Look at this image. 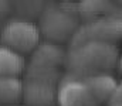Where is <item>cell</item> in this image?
<instances>
[{"mask_svg": "<svg viewBox=\"0 0 122 106\" xmlns=\"http://www.w3.org/2000/svg\"><path fill=\"white\" fill-rule=\"evenodd\" d=\"M27 79H36V81H43L56 85L57 81L60 79V72L57 68H44V67H34L29 65L27 69Z\"/></svg>", "mask_w": 122, "mask_h": 106, "instance_id": "30bf717a", "label": "cell"}, {"mask_svg": "<svg viewBox=\"0 0 122 106\" xmlns=\"http://www.w3.org/2000/svg\"><path fill=\"white\" fill-rule=\"evenodd\" d=\"M119 69L122 72V55H121V58H119Z\"/></svg>", "mask_w": 122, "mask_h": 106, "instance_id": "5bb4252c", "label": "cell"}, {"mask_svg": "<svg viewBox=\"0 0 122 106\" xmlns=\"http://www.w3.org/2000/svg\"><path fill=\"white\" fill-rule=\"evenodd\" d=\"M57 88L53 83L26 79L23 83V95L21 99L27 106H51L56 101Z\"/></svg>", "mask_w": 122, "mask_h": 106, "instance_id": "5b68a950", "label": "cell"}, {"mask_svg": "<svg viewBox=\"0 0 122 106\" xmlns=\"http://www.w3.org/2000/svg\"><path fill=\"white\" fill-rule=\"evenodd\" d=\"M109 10H112V4L108 1H81L78 3V11L85 14V16H95V14H101V13H108Z\"/></svg>", "mask_w": 122, "mask_h": 106, "instance_id": "8fae6325", "label": "cell"}, {"mask_svg": "<svg viewBox=\"0 0 122 106\" xmlns=\"http://www.w3.org/2000/svg\"><path fill=\"white\" fill-rule=\"evenodd\" d=\"M118 64V48L105 41H87L71 50L67 65L74 74L95 75L112 69ZM84 76V78H85Z\"/></svg>", "mask_w": 122, "mask_h": 106, "instance_id": "6da1fadb", "label": "cell"}, {"mask_svg": "<svg viewBox=\"0 0 122 106\" xmlns=\"http://www.w3.org/2000/svg\"><path fill=\"white\" fill-rule=\"evenodd\" d=\"M119 86H121V88H122V81H121V83H119Z\"/></svg>", "mask_w": 122, "mask_h": 106, "instance_id": "2e32d148", "label": "cell"}, {"mask_svg": "<svg viewBox=\"0 0 122 106\" xmlns=\"http://www.w3.org/2000/svg\"><path fill=\"white\" fill-rule=\"evenodd\" d=\"M38 27L27 20H11L1 30V42L4 47L19 52H31L40 41Z\"/></svg>", "mask_w": 122, "mask_h": 106, "instance_id": "7a4b0ae2", "label": "cell"}, {"mask_svg": "<svg viewBox=\"0 0 122 106\" xmlns=\"http://www.w3.org/2000/svg\"><path fill=\"white\" fill-rule=\"evenodd\" d=\"M64 61V51L57 44L43 42L33 50L30 65L44 67V68H57Z\"/></svg>", "mask_w": 122, "mask_h": 106, "instance_id": "52a82bcc", "label": "cell"}, {"mask_svg": "<svg viewBox=\"0 0 122 106\" xmlns=\"http://www.w3.org/2000/svg\"><path fill=\"white\" fill-rule=\"evenodd\" d=\"M23 82L16 76H0V103H16L21 99Z\"/></svg>", "mask_w": 122, "mask_h": 106, "instance_id": "9c48e42d", "label": "cell"}, {"mask_svg": "<svg viewBox=\"0 0 122 106\" xmlns=\"http://www.w3.org/2000/svg\"><path fill=\"white\" fill-rule=\"evenodd\" d=\"M26 61L21 54L0 45V76H16L24 71Z\"/></svg>", "mask_w": 122, "mask_h": 106, "instance_id": "ba28073f", "label": "cell"}, {"mask_svg": "<svg viewBox=\"0 0 122 106\" xmlns=\"http://www.w3.org/2000/svg\"><path fill=\"white\" fill-rule=\"evenodd\" d=\"M121 37H122V34H121Z\"/></svg>", "mask_w": 122, "mask_h": 106, "instance_id": "e0dca14e", "label": "cell"}, {"mask_svg": "<svg viewBox=\"0 0 122 106\" xmlns=\"http://www.w3.org/2000/svg\"><path fill=\"white\" fill-rule=\"evenodd\" d=\"M56 101L60 106H97L87 85L78 78H65L57 88Z\"/></svg>", "mask_w": 122, "mask_h": 106, "instance_id": "277c9868", "label": "cell"}, {"mask_svg": "<svg viewBox=\"0 0 122 106\" xmlns=\"http://www.w3.org/2000/svg\"><path fill=\"white\" fill-rule=\"evenodd\" d=\"M122 102V88L118 85L115 88V91L111 93L109 99H108V103L109 105H115V103H121Z\"/></svg>", "mask_w": 122, "mask_h": 106, "instance_id": "7c38bea8", "label": "cell"}, {"mask_svg": "<svg viewBox=\"0 0 122 106\" xmlns=\"http://www.w3.org/2000/svg\"><path fill=\"white\" fill-rule=\"evenodd\" d=\"M78 28V21L72 14H68L60 7L47 9L40 18L38 31L47 40L62 42L70 40Z\"/></svg>", "mask_w": 122, "mask_h": 106, "instance_id": "3957f363", "label": "cell"}, {"mask_svg": "<svg viewBox=\"0 0 122 106\" xmlns=\"http://www.w3.org/2000/svg\"><path fill=\"white\" fill-rule=\"evenodd\" d=\"M109 106H122V102L121 103H115V105H109Z\"/></svg>", "mask_w": 122, "mask_h": 106, "instance_id": "9a60e30c", "label": "cell"}, {"mask_svg": "<svg viewBox=\"0 0 122 106\" xmlns=\"http://www.w3.org/2000/svg\"><path fill=\"white\" fill-rule=\"evenodd\" d=\"M9 10H10V3H9V1H3V0H0V16L6 14Z\"/></svg>", "mask_w": 122, "mask_h": 106, "instance_id": "4fadbf2b", "label": "cell"}, {"mask_svg": "<svg viewBox=\"0 0 122 106\" xmlns=\"http://www.w3.org/2000/svg\"><path fill=\"white\" fill-rule=\"evenodd\" d=\"M82 81L87 85L90 93L92 95V98L95 99L97 103L108 102L111 93L118 86V82L115 81V78L111 75H107V74L90 75V76L82 78Z\"/></svg>", "mask_w": 122, "mask_h": 106, "instance_id": "8992f818", "label": "cell"}]
</instances>
